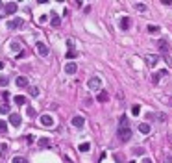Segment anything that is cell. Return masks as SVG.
<instances>
[{"label":"cell","mask_w":172,"mask_h":163,"mask_svg":"<svg viewBox=\"0 0 172 163\" xmlns=\"http://www.w3.org/2000/svg\"><path fill=\"white\" fill-rule=\"evenodd\" d=\"M22 26H24V19H21V17H13L11 20H8V28L9 30H19Z\"/></svg>","instance_id":"cell-1"},{"label":"cell","mask_w":172,"mask_h":163,"mask_svg":"<svg viewBox=\"0 0 172 163\" xmlns=\"http://www.w3.org/2000/svg\"><path fill=\"white\" fill-rule=\"evenodd\" d=\"M87 87L91 91H98L102 87V80H100L98 76H93V78H89V82H87Z\"/></svg>","instance_id":"cell-2"},{"label":"cell","mask_w":172,"mask_h":163,"mask_svg":"<svg viewBox=\"0 0 172 163\" xmlns=\"http://www.w3.org/2000/svg\"><path fill=\"white\" fill-rule=\"evenodd\" d=\"M119 139L122 141V143H128L131 139V128H119Z\"/></svg>","instance_id":"cell-3"},{"label":"cell","mask_w":172,"mask_h":163,"mask_svg":"<svg viewBox=\"0 0 172 163\" xmlns=\"http://www.w3.org/2000/svg\"><path fill=\"white\" fill-rule=\"evenodd\" d=\"M166 74H169V70H166V69L157 70V72H154V74H152V84H159L161 76H166Z\"/></svg>","instance_id":"cell-4"},{"label":"cell","mask_w":172,"mask_h":163,"mask_svg":"<svg viewBox=\"0 0 172 163\" xmlns=\"http://www.w3.org/2000/svg\"><path fill=\"white\" fill-rule=\"evenodd\" d=\"M157 47H159V50H161V52H163L165 56L169 54V50H170V45H169V41H165V39L157 41Z\"/></svg>","instance_id":"cell-5"},{"label":"cell","mask_w":172,"mask_h":163,"mask_svg":"<svg viewBox=\"0 0 172 163\" xmlns=\"http://www.w3.org/2000/svg\"><path fill=\"white\" fill-rule=\"evenodd\" d=\"M4 9H6V13L13 15V13H17L19 6H17V4H15V2H8V4H4Z\"/></svg>","instance_id":"cell-6"},{"label":"cell","mask_w":172,"mask_h":163,"mask_svg":"<svg viewBox=\"0 0 172 163\" xmlns=\"http://www.w3.org/2000/svg\"><path fill=\"white\" fill-rule=\"evenodd\" d=\"M9 124L15 126V128H17V126H21V115L11 113V115H9Z\"/></svg>","instance_id":"cell-7"},{"label":"cell","mask_w":172,"mask_h":163,"mask_svg":"<svg viewBox=\"0 0 172 163\" xmlns=\"http://www.w3.org/2000/svg\"><path fill=\"white\" fill-rule=\"evenodd\" d=\"M119 26H120V30H130L131 19L130 17H122V19H120V22H119Z\"/></svg>","instance_id":"cell-8"},{"label":"cell","mask_w":172,"mask_h":163,"mask_svg":"<svg viewBox=\"0 0 172 163\" xmlns=\"http://www.w3.org/2000/svg\"><path fill=\"white\" fill-rule=\"evenodd\" d=\"M85 124V119L82 115H76V117H72V126H76V128H82V126Z\"/></svg>","instance_id":"cell-9"},{"label":"cell","mask_w":172,"mask_h":163,"mask_svg":"<svg viewBox=\"0 0 172 163\" xmlns=\"http://www.w3.org/2000/svg\"><path fill=\"white\" fill-rule=\"evenodd\" d=\"M39 121H41V124H43V126H54V119H52L50 115H43Z\"/></svg>","instance_id":"cell-10"},{"label":"cell","mask_w":172,"mask_h":163,"mask_svg":"<svg viewBox=\"0 0 172 163\" xmlns=\"http://www.w3.org/2000/svg\"><path fill=\"white\" fill-rule=\"evenodd\" d=\"M76 70H78V67H76V63H72V61H69V63L65 65V72L67 74H74Z\"/></svg>","instance_id":"cell-11"},{"label":"cell","mask_w":172,"mask_h":163,"mask_svg":"<svg viewBox=\"0 0 172 163\" xmlns=\"http://www.w3.org/2000/svg\"><path fill=\"white\" fill-rule=\"evenodd\" d=\"M37 52L41 54V56H48L50 50H48V47H46L44 43H37Z\"/></svg>","instance_id":"cell-12"},{"label":"cell","mask_w":172,"mask_h":163,"mask_svg":"<svg viewBox=\"0 0 172 163\" xmlns=\"http://www.w3.org/2000/svg\"><path fill=\"white\" fill-rule=\"evenodd\" d=\"M15 84H17L19 87H26V85H28V78H24V76H19V78L15 80Z\"/></svg>","instance_id":"cell-13"},{"label":"cell","mask_w":172,"mask_h":163,"mask_svg":"<svg viewBox=\"0 0 172 163\" xmlns=\"http://www.w3.org/2000/svg\"><path fill=\"white\" fill-rule=\"evenodd\" d=\"M157 56H146V63L150 65V67H154V65H157Z\"/></svg>","instance_id":"cell-14"},{"label":"cell","mask_w":172,"mask_h":163,"mask_svg":"<svg viewBox=\"0 0 172 163\" xmlns=\"http://www.w3.org/2000/svg\"><path fill=\"white\" fill-rule=\"evenodd\" d=\"M139 132H141V134H150V126L148 124H146V122H141V124H139Z\"/></svg>","instance_id":"cell-15"},{"label":"cell","mask_w":172,"mask_h":163,"mask_svg":"<svg viewBox=\"0 0 172 163\" xmlns=\"http://www.w3.org/2000/svg\"><path fill=\"white\" fill-rule=\"evenodd\" d=\"M98 102H107V98H109V95H107V91H100L98 93Z\"/></svg>","instance_id":"cell-16"},{"label":"cell","mask_w":172,"mask_h":163,"mask_svg":"<svg viewBox=\"0 0 172 163\" xmlns=\"http://www.w3.org/2000/svg\"><path fill=\"white\" fill-rule=\"evenodd\" d=\"M11 50H13V52H21V41H19V39L11 41Z\"/></svg>","instance_id":"cell-17"},{"label":"cell","mask_w":172,"mask_h":163,"mask_svg":"<svg viewBox=\"0 0 172 163\" xmlns=\"http://www.w3.org/2000/svg\"><path fill=\"white\" fill-rule=\"evenodd\" d=\"M59 22H61V19H59L58 15H54V17H52V20H50V24H52V28H58V26H59Z\"/></svg>","instance_id":"cell-18"},{"label":"cell","mask_w":172,"mask_h":163,"mask_svg":"<svg viewBox=\"0 0 172 163\" xmlns=\"http://www.w3.org/2000/svg\"><path fill=\"white\" fill-rule=\"evenodd\" d=\"M133 8L137 9V11H146V4H143V2H135Z\"/></svg>","instance_id":"cell-19"},{"label":"cell","mask_w":172,"mask_h":163,"mask_svg":"<svg viewBox=\"0 0 172 163\" xmlns=\"http://www.w3.org/2000/svg\"><path fill=\"white\" fill-rule=\"evenodd\" d=\"M89 148H91V143H82V145L78 146L80 152H89Z\"/></svg>","instance_id":"cell-20"},{"label":"cell","mask_w":172,"mask_h":163,"mask_svg":"<svg viewBox=\"0 0 172 163\" xmlns=\"http://www.w3.org/2000/svg\"><path fill=\"white\" fill-rule=\"evenodd\" d=\"M146 30H148V32L150 33H159V26H155V24H148V28H146Z\"/></svg>","instance_id":"cell-21"},{"label":"cell","mask_w":172,"mask_h":163,"mask_svg":"<svg viewBox=\"0 0 172 163\" xmlns=\"http://www.w3.org/2000/svg\"><path fill=\"white\" fill-rule=\"evenodd\" d=\"M24 102H26V98H24L22 95H19V96H15V104H19V106H24Z\"/></svg>","instance_id":"cell-22"},{"label":"cell","mask_w":172,"mask_h":163,"mask_svg":"<svg viewBox=\"0 0 172 163\" xmlns=\"http://www.w3.org/2000/svg\"><path fill=\"white\" fill-rule=\"evenodd\" d=\"M8 113H9V106L2 104V106H0V115H8Z\"/></svg>","instance_id":"cell-23"},{"label":"cell","mask_w":172,"mask_h":163,"mask_svg":"<svg viewBox=\"0 0 172 163\" xmlns=\"http://www.w3.org/2000/svg\"><path fill=\"white\" fill-rule=\"evenodd\" d=\"M48 145H50L48 137H41V139H39V146H48Z\"/></svg>","instance_id":"cell-24"},{"label":"cell","mask_w":172,"mask_h":163,"mask_svg":"<svg viewBox=\"0 0 172 163\" xmlns=\"http://www.w3.org/2000/svg\"><path fill=\"white\" fill-rule=\"evenodd\" d=\"M6 152H8V145L6 143H0V156H6Z\"/></svg>","instance_id":"cell-25"},{"label":"cell","mask_w":172,"mask_h":163,"mask_svg":"<svg viewBox=\"0 0 172 163\" xmlns=\"http://www.w3.org/2000/svg\"><path fill=\"white\" fill-rule=\"evenodd\" d=\"M6 132H8V124L0 119V134H6Z\"/></svg>","instance_id":"cell-26"},{"label":"cell","mask_w":172,"mask_h":163,"mask_svg":"<svg viewBox=\"0 0 172 163\" xmlns=\"http://www.w3.org/2000/svg\"><path fill=\"white\" fill-rule=\"evenodd\" d=\"M8 76H0V87H6V85H8Z\"/></svg>","instance_id":"cell-27"},{"label":"cell","mask_w":172,"mask_h":163,"mask_svg":"<svg viewBox=\"0 0 172 163\" xmlns=\"http://www.w3.org/2000/svg\"><path fill=\"white\" fill-rule=\"evenodd\" d=\"M26 115L28 117H35V109L32 108V106H28V108H26Z\"/></svg>","instance_id":"cell-28"},{"label":"cell","mask_w":172,"mask_h":163,"mask_svg":"<svg viewBox=\"0 0 172 163\" xmlns=\"http://www.w3.org/2000/svg\"><path fill=\"white\" fill-rule=\"evenodd\" d=\"M128 126V117H120V128H126Z\"/></svg>","instance_id":"cell-29"},{"label":"cell","mask_w":172,"mask_h":163,"mask_svg":"<svg viewBox=\"0 0 172 163\" xmlns=\"http://www.w3.org/2000/svg\"><path fill=\"white\" fill-rule=\"evenodd\" d=\"M30 95H32V96H39V87H32V89H30Z\"/></svg>","instance_id":"cell-30"},{"label":"cell","mask_w":172,"mask_h":163,"mask_svg":"<svg viewBox=\"0 0 172 163\" xmlns=\"http://www.w3.org/2000/svg\"><path fill=\"white\" fill-rule=\"evenodd\" d=\"M11 163H26V160L19 156V157H13V161H11Z\"/></svg>","instance_id":"cell-31"},{"label":"cell","mask_w":172,"mask_h":163,"mask_svg":"<svg viewBox=\"0 0 172 163\" xmlns=\"http://www.w3.org/2000/svg\"><path fill=\"white\" fill-rule=\"evenodd\" d=\"M144 152V148H141V146H137V148H133V154H137V156H141Z\"/></svg>","instance_id":"cell-32"},{"label":"cell","mask_w":172,"mask_h":163,"mask_svg":"<svg viewBox=\"0 0 172 163\" xmlns=\"http://www.w3.org/2000/svg\"><path fill=\"white\" fill-rule=\"evenodd\" d=\"M139 111H141L139 106H133V108H131V113H133V115H139Z\"/></svg>","instance_id":"cell-33"},{"label":"cell","mask_w":172,"mask_h":163,"mask_svg":"<svg viewBox=\"0 0 172 163\" xmlns=\"http://www.w3.org/2000/svg\"><path fill=\"white\" fill-rule=\"evenodd\" d=\"M67 58H69V59L76 58V52H74V50H69V52H67Z\"/></svg>","instance_id":"cell-34"},{"label":"cell","mask_w":172,"mask_h":163,"mask_svg":"<svg viewBox=\"0 0 172 163\" xmlns=\"http://www.w3.org/2000/svg\"><path fill=\"white\" fill-rule=\"evenodd\" d=\"M46 20H48V17H46V15H41V17H39V22H46Z\"/></svg>","instance_id":"cell-35"},{"label":"cell","mask_w":172,"mask_h":163,"mask_svg":"<svg viewBox=\"0 0 172 163\" xmlns=\"http://www.w3.org/2000/svg\"><path fill=\"white\" fill-rule=\"evenodd\" d=\"M115 160H117V163H122V156L117 154V156H115Z\"/></svg>","instance_id":"cell-36"},{"label":"cell","mask_w":172,"mask_h":163,"mask_svg":"<svg viewBox=\"0 0 172 163\" xmlns=\"http://www.w3.org/2000/svg\"><path fill=\"white\" fill-rule=\"evenodd\" d=\"M67 45H69V48H72V47H74V41H72V39H69V41H67Z\"/></svg>","instance_id":"cell-37"},{"label":"cell","mask_w":172,"mask_h":163,"mask_svg":"<svg viewBox=\"0 0 172 163\" xmlns=\"http://www.w3.org/2000/svg\"><path fill=\"white\" fill-rule=\"evenodd\" d=\"M165 61H166V63H169V65H172V59L169 58V54H166V56H165Z\"/></svg>","instance_id":"cell-38"},{"label":"cell","mask_w":172,"mask_h":163,"mask_svg":"<svg viewBox=\"0 0 172 163\" xmlns=\"http://www.w3.org/2000/svg\"><path fill=\"white\" fill-rule=\"evenodd\" d=\"M165 163H172V156H166V160H165Z\"/></svg>","instance_id":"cell-39"},{"label":"cell","mask_w":172,"mask_h":163,"mask_svg":"<svg viewBox=\"0 0 172 163\" xmlns=\"http://www.w3.org/2000/svg\"><path fill=\"white\" fill-rule=\"evenodd\" d=\"M143 163H152V160H150V157H144V160H143Z\"/></svg>","instance_id":"cell-40"},{"label":"cell","mask_w":172,"mask_h":163,"mask_svg":"<svg viewBox=\"0 0 172 163\" xmlns=\"http://www.w3.org/2000/svg\"><path fill=\"white\" fill-rule=\"evenodd\" d=\"M166 141H169L170 145H172V135H169V137H166Z\"/></svg>","instance_id":"cell-41"},{"label":"cell","mask_w":172,"mask_h":163,"mask_svg":"<svg viewBox=\"0 0 172 163\" xmlns=\"http://www.w3.org/2000/svg\"><path fill=\"white\" fill-rule=\"evenodd\" d=\"M169 106H172V96H169Z\"/></svg>","instance_id":"cell-42"},{"label":"cell","mask_w":172,"mask_h":163,"mask_svg":"<svg viewBox=\"0 0 172 163\" xmlns=\"http://www.w3.org/2000/svg\"><path fill=\"white\" fill-rule=\"evenodd\" d=\"M0 8H4V4H2V2H0Z\"/></svg>","instance_id":"cell-43"},{"label":"cell","mask_w":172,"mask_h":163,"mask_svg":"<svg viewBox=\"0 0 172 163\" xmlns=\"http://www.w3.org/2000/svg\"><path fill=\"white\" fill-rule=\"evenodd\" d=\"M131 163H133V161H131Z\"/></svg>","instance_id":"cell-44"}]
</instances>
